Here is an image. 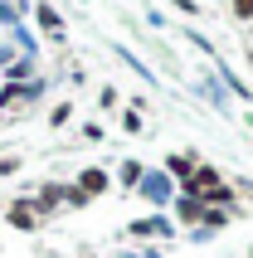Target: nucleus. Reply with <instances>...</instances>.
<instances>
[{"instance_id":"nucleus-1","label":"nucleus","mask_w":253,"mask_h":258,"mask_svg":"<svg viewBox=\"0 0 253 258\" xmlns=\"http://www.w3.org/2000/svg\"><path fill=\"white\" fill-rule=\"evenodd\" d=\"M234 10H239V15H253V0H234Z\"/></svg>"}]
</instances>
